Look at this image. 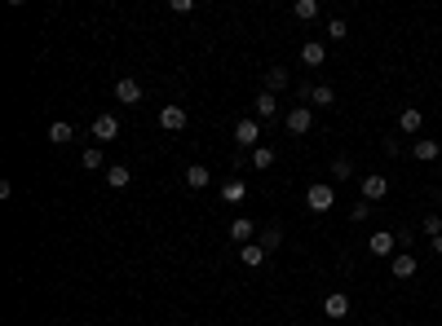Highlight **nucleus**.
I'll return each instance as SVG.
<instances>
[{
    "label": "nucleus",
    "instance_id": "f257e3e1",
    "mask_svg": "<svg viewBox=\"0 0 442 326\" xmlns=\"http://www.w3.org/2000/svg\"><path fill=\"white\" fill-rule=\"evenodd\" d=\"M332 203H337V190H332L328 181H314V185L305 190V208L309 212H332Z\"/></svg>",
    "mask_w": 442,
    "mask_h": 326
},
{
    "label": "nucleus",
    "instance_id": "f03ea898",
    "mask_svg": "<svg viewBox=\"0 0 442 326\" xmlns=\"http://www.w3.org/2000/svg\"><path fill=\"white\" fill-rule=\"evenodd\" d=\"M235 141H239L244 150H257V141H261V119L239 115V124H235Z\"/></svg>",
    "mask_w": 442,
    "mask_h": 326
},
{
    "label": "nucleus",
    "instance_id": "7ed1b4c3",
    "mask_svg": "<svg viewBox=\"0 0 442 326\" xmlns=\"http://www.w3.org/2000/svg\"><path fill=\"white\" fill-rule=\"evenodd\" d=\"M367 251H372L376 260H393V256H398V238H393L389 229H376V234L367 238Z\"/></svg>",
    "mask_w": 442,
    "mask_h": 326
},
{
    "label": "nucleus",
    "instance_id": "20e7f679",
    "mask_svg": "<svg viewBox=\"0 0 442 326\" xmlns=\"http://www.w3.org/2000/svg\"><path fill=\"white\" fill-rule=\"evenodd\" d=\"M283 124H288V132H296V137H301V132L314 128V106H292Z\"/></svg>",
    "mask_w": 442,
    "mask_h": 326
},
{
    "label": "nucleus",
    "instance_id": "39448f33",
    "mask_svg": "<svg viewBox=\"0 0 442 326\" xmlns=\"http://www.w3.org/2000/svg\"><path fill=\"white\" fill-rule=\"evenodd\" d=\"M186 124H190L186 106H164V111H160V128L164 132H186Z\"/></svg>",
    "mask_w": 442,
    "mask_h": 326
},
{
    "label": "nucleus",
    "instance_id": "423d86ee",
    "mask_svg": "<svg viewBox=\"0 0 442 326\" xmlns=\"http://www.w3.org/2000/svg\"><path fill=\"white\" fill-rule=\"evenodd\" d=\"M416 269H420V264H416V251H398V256L389 260V273L398 278V282H407V278H416Z\"/></svg>",
    "mask_w": 442,
    "mask_h": 326
},
{
    "label": "nucleus",
    "instance_id": "0eeeda50",
    "mask_svg": "<svg viewBox=\"0 0 442 326\" xmlns=\"http://www.w3.org/2000/svg\"><path fill=\"white\" fill-rule=\"evenodd\" d=\"M119 137V119L115 115H98V119H93V141H98V146H102V141H115Z\"/></svg>",
    "mask_w": 442,
    "mask_h": 326
},
{
    "label": "nucleus",
    "instance_id": "6e6552de",
    "mask_svg": "<svg viewBox=\"0 0 442 326\" xmlns=\"http://www.w3.org/2000/svg\"><path fill=\"white\" fill-rule=\"evenodd\" d=\"M230 238H235V243H239V247H248V243H257V225H253V221H248V216H235V221H230Z\"/></svg>",
    "mask_w": 442,
    "mask_h": 326
},
{
    "label": "nucleus",
    "instance_id": "1a4fd4ad",
    "mask_svg": "<svg viewBox=\"0 0 442 326\" xmlns=\"http://www.w3.org/2000/svg\"><path fill=\"white\" fill-rule=\"evenodd\" d=\"M115 102L119 106H137L142 102V84L137 80H115Z\"/></svg>",
    "mask_w": 442,
    "mask_h": 326
},
{
    "label": "nucleus",
    "instance_id": "9d476101",
    "mask_svg": "<svg viewBox=\"0 0 442 326\" xmlns=\"http://www.w3.org/2000/svg\"><path fill=\"white\" fill-rule=\"evenodd\" d=\"M301 98H305V106H332L337 102V89L332 84H314V89H301Z\"/></svg>",
    "mask_w": 442,
    "mask_h": 326
},
{
    "label": "nucleus",
    "instance_id": "9b49d317",
    "mask_svg": "<svg viewBox=\"0 0 442 326\" xmlns=\"http://www.w3.org/2000/svg\"><path fill=\"white\" fill-rule=\"evenodd\" d=\"M389 194V176H363V203H380Z\"/></svg>",
    "mask_w": 442,
    "mask_h": 326
},
{
    "label": "nucleus",
    "instance_id": "f8f14e48",
    "mask_svg": "<svg viewBox=\"0 0 442 326\" xmlns=\"http://www.w3.org/2000/svg\"><path fill=\"white\" fill-rule=\"evenodd\" d=\"M323 313H328V318H332V322H341V318H350V296H345V291H332V296L323 300Z\"/></svg>",
    "mask_w": 442,
    "mask_h": 326
},
{
    "label": "nucleus",
    "instance_id": "ddd939ff",
    "mask_svg": "<svg viewBox=\"0 0 442 326\" xmlns=\"http://www.w3.org/2000/svg\"><path fill=\"white\" fill-rule=\"evenodd\" d=\"M266 256H270V251L261 247V243H248V247H239V264H248V269H261V264H266Z\"/></svg>",
    "mask_w": 442,
    "mask_h": 326
},
{
    "label": "nucleus",
    "instance_id": "4468645a",
    "mask_svg": "<svg viewBox=\"0 0 442 326\" xmlns=\"http://www.w3.org/2000/svg\"><path fill=\"white\" fill-rule=\"evenodd\" d=\"M301 62H305V66H323V62H328L323 40H305V44H301Z\"/></svg>",
    "mask_w": 442,
    "mask_h": 326
},
{
    "label": "nucleus",
    "instance_id": "2eb2a0df",
    "mask_svg": "<svg viewBox=\"0 0 442 326\" xmlns=\"http://www.w3.org/2000/svg\"><path fill=\"white\" fill-rule=\"evenodd\" d=\"M411 154H416V163H434L438 154H442V146H438V141H425V137H416V141H411Z\"/></svg>",
    "mask_w": 442,
    "mask_h": 326
},
{
    "label": "nucleus",
    "instance_id": "dca6fc26",
    "mask_svg": "<svg viewBox=\"0 0 442 326\" xmlns=\"http://www.w3.org/2000/svg\"><path fill=\"white\" fill-rule=\"evenodd\" d=\"M274 111H279V102H274V93L261 89L257 102H253V119H274Z\"/></svg>",
    "mask_w": 442,
    "mask_h": 326
},
{
    "label": "nucleus",
    "instance_id": "f3484780",
    "mask_svg": "<svg viewBox=\"0 0 442 326\" xmlns=\"http://www.w3.org/2000/svg\"><path fill=\"white\" fill-rule=\"evenodd\" d=\"M182 181H186V185H190V190H204V185H208V181H212V172H208V167H204V163H190V167H186V172H182Z\"/></svg>",
    "mask_w": 442,
    "mask_h": 326
},
{
    "label": "nucleus",
    "instance_id": "a211bd4d",
    "mask_svg": "<svg viewBox=\"0 0 442 326\" xmlns=\"http://www.w3.org/2000/svg\"><path fill=\"white\" fill-rule=\"evenodd\" d=\"M420 124H425V111H420V106H407V111L398 115V128H402V132H420Z\"/></svg>",
    "mask_w": 442,
    "mask_h": 326
},
{
    "label": "nucleus",
    "instance_id": "6ab92c4d",
    "mask_svg": "<svg viewBox=\"0 0 442 326\" xmlns=\"http://www.w3.org/2000/svg\"><path fill=\"white\" fill-rule=\"evenodd\" d=\"M128 181H133V172H128L124 163H111V167H106V185H111V190H124Z\"/></svg>",
    "mask_w": 442,
    "mask_h": 326
},
{
    "label": "nucleus",
    "instance_id": "aec40b11",
    "mask_svg": "<svg viewBox=\"0 0 442 326\" xmlns=\"http://www.w3.org/2000/svg\"><path fill=\"white\" fill-rule=\"evenodd\" d=\"M283 89H288V71H283V66H270V71H266V93H283Z\"/></svg>",
    "mask_w": 442,
    "mask_h": 326
},
{
    "label": "nucleus",
    "instance_id": "412c9836",
    "mask_svg": "<svg viewBox=\"0 0 442 326\" xmlns=\"http://www.w3.org/2000/svg\"><path fill=\"white\" fill-rule=\"evenodd\" d=\"M71 137H76V132H71L67 119H53V124H49V141H53V146H67Z\"/></svg>",
    "mask_w": 442,
    "mask_h": 326
},
{
    "label": "nucleus",
    "instance_id": "4be33fe9",
    "mask_svg": "<svg viewBox=\"0 0 442 326\" xmlns=\"http://www.w3.org/2000/svg\"><path fill=\"white\" fill-rule=\"evenodd\" d=\"M221 199H226V203H244V199H248V185H244V181H226V185H221Z\"/></svg>",
    "mask_w": 442,
    "mask_h": 326
},
{
    "label": "nucleus",
    "instance_id": "5701e85b",
    "mask_svg": "<svg viewBox=\"0 0 442 326\" xmlns=\"http://www.w3.org/2000/svg\"><path fill=\"white\" fill-rule=\"evenodd\" d=\"M292 14L301 18V22H314V18H318V0H296V5H292Z\"/></svg>",
    "mask_w": 442,
    "mask_h": 326
},
{
    "label": "nucleus",
    "instance_id": "b1692460",
    "mask_svg": "<svg viewBox=\"0 0 442 326\" xmlns=\"http://www.w3.org/2000/svg\"><path fill=\"white\" fill-rule=\"evenodd\" d=\"M253 167H257V172L274 167V146H257V150H253Z\"/></svg>",
    "mask_w": 442,
    "mask_h": 326
},
{
    "label": "nucleus",
    "instance_id": "393cba45",
    "mask_svg": "<svg viewBox=\"0 0 442 326\" xmlns=\"http://www.w3.org/2000/svg\"><path fill=\"white\" fill-rule=\"evenodd\" d=\"M80 163H85L89 172H98V167H102V146H89L85 154H80Z\"/></svg>",
    "mask_w": 442,
    "mask_h": 326
},
{
    "label": "nucleus",
    "instance_id": "a878e982",
    "mask_svg": "<svg viewBox=\"0 0 442 326\" xmlns=\"http://www.w3.org/2000/svg\"><path fill=\"white\" fill-rule=\"evenodd\" d=\"M420 229H425L429 238H438V234H442V212H429L425 221H420Z\"/></svg>",
    "mask_w": 442,
    "mask_h": 326
},
{
    "label": "nucleus",
    "instance_id": "bb28decb",
    "mask_svg": "<svg viewBox=\"0 0 442 326\" xmlns=\"http://www.w3.org/2000/svg\"><path fill=\"white\" fill-rule=\"evenodd\" d=\"M257 243L266 247V251H274V247L283 243V234H279V229H261V234H257Z\"/></svg>",
    "mask_w": 442,
    "mask_h": 326
},
{
    "label": "nucleus",
    "instance_id": "cd10ccee",
    "mask_svg": "<svg viewBox=\"0 0 442 326\" xmlns=\"http://www.w3.org/2000/svg\"><path fill=\"white\" fill-rule=\"evenodd\" d=\"M345 35H350L345 18H332V22H328V40H345Z\"/></svg>",
    "mask_w": 442,
    "mask_h": 326
},
{
    "label": "nucleus",
    "instance_id": "c85d7f7f",
    "mask_svg": "<svg viewBox=\"0 0 442 326\" xmlns=\"http://www.w3.org/2000/svg\"><path fill=\"white\" fill-rule=\"evenodd\" d=\"M367 216H372V203H363V199H358L354 208H350V221H358V225H363Z\"/></svg>",
    "mask_w": 442,
    "mask_h": 326
},
{
    "label": "nucleus",
    "instance_id": "c756f323",
    "mask_svg": "<svg viewBox=\"0 0 442 326\" xmlns=\"http://www.w3.org/2000/svg\"><path fill=\"white\" fill-rule=\"evenodd\" d=\"M332 176H354V167H350V159H337V163H332Z\"/></svg>",
    "mask_w": 442,
    "mask_h": 326
},
{
    "label": "nucleus",
    "instance_id": "7c9ffc66",
    "mask_svg": "<svg viewBox=\"0 0 442 326\" xmlns=\"http://www.w3.org/2000/svg\"><path fill=\"white\" fill-rule=\"evenodd\" d=\"M429 247H434V256H442V234H438V238H429Z\"/></svg>",
    "mask_w": 442,
    "mask_h": 326
},
{
    "label": "nucleus",
    "instance_id": "2f4dec72",
    "mask_svg": "<svg viewBox=\"0 0 442 326\" xmlns=\"http://www.w3.org/2000/svg\"><path fill=\"white\" fill-rule=\"evenodd\" d=\"M323 326H341V322H323Z\"/></svg>",
    "mask_w": 442,
    "mask_h": 326
}]
</instances>
